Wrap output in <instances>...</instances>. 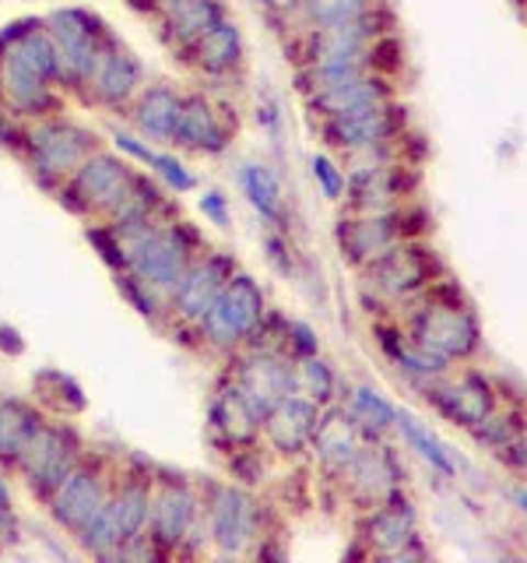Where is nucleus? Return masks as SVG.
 Segmentation results:
<instances>
[{"instance_id": "1", "label": "nucleus", "mask_w": 527, "mask_h": 563, "mask_svg": "<svg viewBox=\"0 0 527 563\" xmlns=\"http://www.w3.org/2000/svg\"><path fill=\"white\" fill-rule=\"evenodd\" d=\"M408 303V339L418 342L422 349H429L433 356L447 360V363H461L471 360L482 345V328H479V313L471 310L464 299L461 286L450 278H436L433 286H426L418 296H412Z\"/></svg>"}, {"instance_id": "2", "label": "nucleus", "mask_w": 527, "mask_h": 563, "mask_svg": "<svg viewBox=\"0 0 527 563\" xmlns=\"http://www.w3.org/2000/svg\"><path fill=\"white\" fill-rule=\"evenodd\" d=\"M268 310L271 307H268V296H264V289H260V282L236 268L193 331L201 334V342L208 349H218V352H225V356H233V352L254 345Z\"/></svg>"}, {"instance_id": "3", "label": "nucleus", "mask_w": 527, "mask_h": 563, "mask_svg": "<svg viewBox=\"0 0 527 563\" xmlns=\"http://www.w3.org/2000/svg\"><path fill=\"white\" fill-rule=\"evenodd\" d=\"M43 29L49 32L53 46H57L64 92H78L85 99L88 81H92V75H96V64L102 57V49L116 40L113 29L88 8L49 11V14H43Z\"/></svg>"}, {"instance_id": "4", "label": "nucleus", "mask_w": 527, "mask_h": 563, "mask_svg": "<svg viewBox=\"0 0 527 563\" xmlns=\"http://www.w3.org/2000/svg\"><path fill=\"white\" fill-rule=\"evenodd\" d=\"M429 222H433L429 211L412 201H404L397 208H383V211H348V216L334 225V240H338V251L351 268H362V264H369L377 254H383L386 246L426 236Z\"/></svg>"}, {"instance_id": "5", "label": "nucleus", "mask_w": 527, "mask_h": 563, "mask_svg": "<svg viewBox=\"0 0 527 563\" xmlns=\"http://www.w3.org/2000/svg\"><path fill=\"white\" fill-rule=\"evenodd\" d=\"M198 254H201V236L187 222L158 219L145 233L127 240V272L137 275L141 282H148L162 296H169Z\"/></svg>"}, {"instance_id": "6", "label": "nucleus", "mask_w": 527, "mask_h": 563, "mask_svg": "<svg viewBox=\"0 0 527 563\" xmlns=\"http://www.w3.org/2000/svg\"><path fill=\"white\" fill-rule=\"evenodd\" d=\"M99 148V134L67 120L64 113L25 123V152L29 166L46 190H57L88 155Z\"/></svg>"}, {"instance_id": "7", "label": "nucleus", "mask_w": 527, "mask_h": 563, "mask_svg": "<svg viewBox=\"0 0 527 563\" xmlns=\"http://www.w3.org/2000/svg\"><path fill=\"white\" fill-rule=\"evenodd\" d=\"M359 272H362V289L377 292L386 303H408L412 296H418L436 278L447 275L444 261H439V254L422 236L386 246L383 254L362 264Z\"/></svg>"}, {"instance_id": "8", "label": "nucleus", "mask_w": 527, "mask_h": 563, "mask_svg": "<svg viewBox=\"0 0 527 563\" xmlns=\"http://www.w3.org/2000/svg\"><path fill=\"white\" fill-rule=\"evenodd\" d=\"M85 454V444L78 430L70 422H43L35 437L25 444L22 457L14 462L11 472H18V479L25 483V489L35 500L46 504L49 493L64 483V475L75 468V462Z\"/></svg>"}, {"instance_id": "9", "label": "nucleus", "mask_w": 527, "mask_h": 563, "mask_svg": "<svg viewBox=\"0 0 527 563\" xmlns=\"http://www.w3.org/2000/svg\"><path fill=\"white\" fill-rule=\"evenodd\" d=\"M113 479H116V472L102 454H81L75 468L64 475V483L53 489L46 500L53 525L75 536L78 528L92 521L102 510V504L110 500Z\"/></svg>"}, {"instance_id": "10", "label": "nucleus", "mask_w": 527, "mask_h": 563, "mask_svg": "<svg viewBox=\"0 0 527 563\" xmlns=\"http://www.w3.org/2000/svg\"><path fill=\"white\" fill-rule=\"evenodd\" d=\"M131 163L120 158L105 148H96L85 163L67 176V180L57 187V198L67 211L75 216H92V219H105L120 198V190L131 180Z\"/></svg>"}, {"instance_id": "11", "label": "nucleus", "mask_w": 527, "mask_h": 563, "mask_svg": "<svg viewBox=\"0 0 527 563\" xmlns=\"http://www.w3.org/2000/svg\"><path fill=\"white\" fill-rule=\"evenodd\" d=\"M418 166L408 163H345V211H383L415 198Z\"/></svg>"}, {"instance_id": "12", "label": "nucleus", "mask_w": 527, "mask_h": 563, "mask_svg": "<svg viewBox=\"0 0 527 563\" xmlns=\"http://www.w3.org/2000/svg\"><path fill=\"white\" fill-rule=\"evenodd\" d=\"M408 128H412L408 106L394 96V99H383V102H373V106H362V110L321 120V137L334 152L351 155V152L373 148V145H380V141L394 137V134L408 131Z\"/></svg>"}, {"instance_id": "13", "label": "nucleus", "mask_w": 527, "mask_h": 563, "mask_svg": "<svg viewBox=\"0 0 527 563\" xmlns=\"http://www.w3.org/2000/svg\"><path fill=\"white\" fill-rule=\"evenodd\" d=\"M201 515V500L187 479H162L152 486V507H148V525L145 539L155 556H176L183 550L193 521Z\"/></svg>"}, {"instance_id": "14", "label": "nucleus", "mask_w": 527, "mask_h": 563, "mask_svg": "<svg viewBox=\"0 0 527 563\" xmlns=\"http://www.w3.org/2000/svg\"><path fill=\"white\" fill-rule=\"evenodd\" d=\"M233 377L243 395L257 405V412L264 416L278 398H285L299 391V374H295V360L289 352L271 349V345H246L233 352Z\"/></svg>"}, {"instance_id": "15", "label": "nucleus", "mask_w": 527, "mask_h": 563, "mask_svg": "<svg viewBox=\"0 0 527 563\" xmlns=\"http://www.w3.org/2000/svg\"><path fill=\"white\" fill-rule=\"evenodd\" d=\"M208 539L218 556H243L260 539V504L236 483L215 486L204 510Z\"/></svg>"}, {"instance_id": "16", "label": "nucleus", "mask_w": 527, "mask_h": 563, "mask_svg": "<svg viewBox=\"0 0 527 563\" xmlns=\"http://www.w3.org/2000/svg\"><path fill=\"white\" fill-rule=\"evenodd\" d=\"M233 272H236V261L228 254H222V251L204 254L201 251L190 261L183 278L172 286V292L166 296V307H169L172 321L183 324V328H198L201 317L211 310V303H215V296L222 292V286Z\"/></svg>"}, {"instance_id": "17", "label": "nucleus", "mask_w": 527, "mask_h": 563, "mask_svg": "<svg viewBox=\"0 0 527 563\" xmlns=\"http://www.w3.org/2000/svg\"><path fill=\"white\" fill-rule=\"evenodd\" d=\"M236 134V117H228L225 102L211 92H183V110L176 120L172 145L193 155H225Z\"/></svg>"}, {"instance_id": "18", "label": "nucleus", "mask_w": 527, "mask_h": 563, "mask_svg": "<svg viewBox=\"0 0 527 563\" xmlns=\"http://www.w3.org/2000/svg\"><path fill=\"white\" fill-rule=\"evenodd\" d=\"M359 539L369 553L383 560H408L412 542H418V515L408 497L394 489L391 497L359 510Z\"/></svg>"}, {"instance_id": "19", "label": "nucleus", "mask_w": 527, "mask_h": 563, "mask_svg": "<svg viewBox=\"0 0 527 563\" xmlns=\"http://www.w3.org/2000/svg\"><path fill=\"white\" fill-rule=\"evenodd\" d=\"M422 391H426V398L433 401V409L439 416L450 419L453 427H461V430L479 427V422L500 405L496 387H492V380L479 374V369H464V374H457V377L444 374L429 384H422Z\"/></svg>"}, {"instance_id": "20", "label": "nucleus", "mask_w": 527, "mask_h": 563, "mask_svg": "<svg viewBox=\"0 0 527 563\" xmlns=\"http://www.w3.org/2000/svg\"><path fill=\"white\" fill-rule=\"evenodd\" d=\"M401 479H404V468L394 457V451L386 448L383 440H366L356 451V457L348 462V468L341 472L338 483L345 489V497L359 510H366L386 500L394 489H401Z\"/></svg>"}, {"instance_id": "21", "label": "nucleus", "mask_w": 527, "mask_h": 563, "mask_svg": "<svg viewBox=\"0 0 527 563\" xmlns=\"http://www.w3.org/2000/svg\"><path fill=\"white\" fill-rule=\"evenodd\" d=\"M67 92L60 85L40 78L14 57H0V110H8L18 120H43L64 113Z\"/></svg>"}, {"instance_id": "22", "label": "nucleus", "mask_w": 527, "mask_h": 563, "mask_svg": "<svg viewBox=\"0 0 527 563\" xmlns=\"http://www.w3.org/2000/svg\"><path fill=\"white\" fill-rule=\"evenodd\" d=\"M366 444V433L356 422L345 405H324L321 416L313 422V433H310V451L316 457V465H321L330 479H341V472L348 468V462L356 457V451Z\"/></svg>"}, {"instance_id": "23", "label": "nucleus", "mask_w": 527, "mask_h": 563, "mask_svg": "<svg viewBox=\"0 0 527 563\" xmlns=\"http://www.w3.org/2000/svg\"><path fill=\"white\" fill-rule=\"evenodd\" d=\"M141 85H145V67H141V60L127 46L113 40L102 49V57L96 64V75L88 81L85 102H96L102 110H127L134 96L141 92Z\"/></svg>"}, {"instance_id": "24", "label": "nucleus", "mask_w": 527, "mask_h": 563, "mask_svg": "<svg viewBox=\"0 0 527 563\" xmlns=\"http://www.w3.org/2000/svg\"><path fill=\"white\" fill-rule=\"evenodd\" d=\"M208 430H211V437H215V444H222L225 451H236V448L257 444V440H260L257 405L243 395V387L233 377L218 380L215 395H211Z\"/></svg>"}, {"instance_id": "25", "label": "nucleus", "mask_w": 527, "mask_h": 563, "mask_svg": "<svg viewBox=\"0 0 527 563\" xmlns=\"http://www.w3.org/2000/svg\"><path fill=\"white\" fill-rule=\"evenodd\" d=\"M152 472L148 468H127L116 472L110 500H105V510H110L113 532H116V553L123 545H131L137 539H145V525H148V507H152Z\"/></svg>"}, {"instance_id": "26", "label": "nucleus", "mask_w": 527, "mask_h": 563, "mask_svg": "<svg viewBox=\"0 0 527 563\" xmlns=\"http://www.w3.org/2000/svg\"><path fill=\"white\" fill-rule=\"evenodd\" d=\"M321 416V405L306 398L303 391H292L278 398L268 412L260 416V437L268 440V448L281 457H299L310 444L313 422Z\"/></svg>"}, {"instance_id": "27", "label": "nucleus", "mask_w": 527, "mask_h": 563, "mask_svg": "<svg viewBox=\"0 0 527 563\" xmlns=\"http://www.w3.org/2000/svg\"><path fill=\"white\" fill-rule=\"evenodd\" d=\"M193 75H201L208 81H225L236 78L246 67V43H243V29L233 22V18H222V22L211 29L208 35H201L183 57H180Z\"/></svg>"}, {"instance_id": "28", "label": "nucleus", "mask_w": 527, "mask_h": 563, "mask_svg": "<svg viewBox=\"0 0 527 563\" xmlns=\"http://www.w3.org/2000/svg\"><path fill=\"white\" fill-rule=\"evenodd\" d=\"M394 96H397V78L394 75L366 70V75H359V78H348V81L334 85V88H324V92L306 96V110L316 120H330V117L362 110V106H373V102L394 99Z\"/></svg>"}, {"instance_id": "29", "label": "nucleus", "mask_w": 527, "mask_h": 563, "mask_svg": "<svg viewBox=\"0 0 527 563\" xmlns=\"http://www.w3.org/2000/svg\"><path fill=\"white\" fill-rule=\"evenodd\" d=\"M222 18H228L225 0H183V4L169 8L166 14L155 18V32L158 43H162L172 57H183V53L215 29Z\"/></svg>"}, {"instance_id": "30", "label": "nucleus", "mask_w": 527, "mask_h": 563, "mask_svg": "<svg viewBox=\"0 0 527 563\" xmlns=\"http://www.w3.org/2000/svg\"><path fill=\"white\" fill-rule=\"evenodd\" d=\"M373 334H377V345H380L383 356L391 360L397 374H404L412 384L422 387V384H429L436 377L450 374V363L433 356V352L422 349L418 342H412L408 331H404L397 321H380V324H373Z\"/></svg>"}, {"instance_id": "31", "label": "nucleus", "mask_w": 527, "mask_h": 563, "mask_svg": "<svg viewBox=\"0 0 527 563\" xmlns=\"http://www.w3.org/2000/svg\"><path fill=\"white\" fill-rule=\"evenodd\" d=\"M127 110H131L134 131L145 141H172L176 120H180V110H183V92L166 81L141 85V92L134 96Z\"/></svg>"}, {"instance_id": "32", "label": "nucleus", "mask_w": 527, "mask_h": 563, "mask_svg": "<svg viewBox=\"0 0 527 563\" xmlns=\"http://www.w3.org/2000/svg\"><path fill=\"white\" fill-rule=\"evenodd\" d=\"M46 422V412L25 398H0V468H14L25 444Z\"/></svg>"}, {"instance_id": "33", "label": "nucleus", "mask_w": 527, "mask_h": 563, "mask_svg": "<svg viewBox=\"0 0 527 563\" xmlns=\"http://www.w3.org/2000/svg\"><path fill=\"white\" fill-rule=\"evenodd\" d=\"M32 401L40 405L46 416H60V419H70L88 409L81 384L70 374H64V369H53V366H43L32 374Z\"/></svg>"}, {"instance_id": "34", "label": "nucleus", "mask_w": 527, "mask_h": 563, "mask_svg": "<svg viewBox=\"0 0 527 563\" xmlns=\"http://www.w3.org/2000/svg\"><path fill=\"white\" fill-rule=\"evenodd\" d=\"M239 187L260 219H268L271 225L285 222V194H281V180L268 163H243Z\"/></svg>"}, {"instance_id": "35", "label": "nucleus", "mask_w": 527, "mask_h": 563, "mask_svg": "<svg viewBox=\"0 0 527 563\" xmlns=\"http://www.w3.org/2000/svg\"><path fill=\"white\" fill-rule=\"evenodd\" d=\"M391 8L386 0H299L292 18L303 22V29H321V25H345L359 22V18Z\"/></svg>"}, {"instance_id": "36", "label": "nucleus", "mask_w": 527, "mask_h": 563, "mask_svg": "<svg viewBox=\"0 0 527 563\" xmlns=\"http://www.w3.org/2000/svg\"><path fill=\"white\" fill-rule=\"evenodd\" d=\"M345 409L356 416V422L362 427L366 440H380L383 433L394 430V416H397V405L386 401L373 384H356L348 391V405Z\"/></svg>"}, {"instance_id": "37", "label": "nucleus", "mask_w": 527, "mask_h": 563, "mask_svg": "<svg viewBox=\"0 0 527 563\" xmlns=\"http://www.w3.org/2000/svg\"><path fill=\"white\" fill-rule=\"evenodd\" d=\"M394 430L401 433V440L408 444L422 462H426L429 468H436L439 475H447V479H453L457 475V462L450 457V451L439 444V437L426 427V422H418L412 412H401L394 416Z\"/></svg>"}, {"instance_id": "38", "label": "nucleus", "mask_w": 527, "mask_h": 563, "mask_svg": "<svg viewBox=\"0 0 527 563\" xmlns=\"http://www.w3.org/2000/svg\"><path fill=\"white\" fill-rule=\"evenodd\" d=\"M295 374H299V391L313 398L321 409L338 398V374H334V366L321 356V352L295 360Z\"/></svg>"}, {"instance_id": "39", "label": "nucleus", "mask_w": 527, "mask_h": 563, "mask_svg": "<svg viewBox=\"0 0 527 563\" xmlns=\"http://www.w3.org/2000/svg\"><path fill=\"white\" fill-rule=\"evenodd\" d=\"M116 292L127 299L131 303V310H137L145 321H152V324H162L166 317H169V307H166V296L158 292V289H152L148 282H141L137 275H131L127 268L123 272H116Z\"/></svg>"}, {"instance_id": "40", "label": "nucleus", "mask_w": 527, "mask_h": 563, "mask_svg": "<svg viewBox=\"0 0 527 563\" xmlns=\"http://www.w3.org/2000/svg\"><path fill=\"white\" fill-rule=\"evenodd\" d=\"M479 444L485 448V451H492L496 454L500 448H506V444H514L517 437H524V416H520V409L517 412H500V405L492 409L479 427H471L468 430Z\"/></svg>"}, {"instance_id": "41", "label": "nucleus", "mask_w": 527, "mask_h": 563, "mask_svg": "<svg viewBox=\"0 0 527 563\" xmlns=\"http://www.w3.org/2000/svg\"><path fill=\"white\" fill-rule=\"evenodd\" d=\"M85 240L96 246L99 251V257H102V264L105 268H113V272H123L127 268V243L120 240V233L110 225V222H96V225H88L85 229Z\"/></svg>"}, {"instance_id": "42", "label": "nucleus", "mask_w": 527, "mask_h": 563, "mask_svg": "<svg viewBox=\"0 0 527 563\" xmlns=\"http://www.w3.org/2000/svg\"><path fill=\"white\" fill-rule=\"evenodd\" d=\"M148 169H155V176L162 180L169 190H176V194H187V190H193L198 187V176H193L187 166H183V158H176V155H169V152H155V158H152V166Z\"/></svg>"}, {"instance_id": "43", "label": "nucleus", "mask_w": 527, "mask_h": 563, "mask_svg": "<svg viewBox=\"0 0 527 563\" xmlns=\"http://www.w3.org/2000/svg\"><path fill=\"white\" fill-rule=\"evenodd\" d=\"M278 349L289 352L292 360H303V356H313V352H321V342H316V331L303 321H289L281 324V339H278Z\"/></svg>"}, {"instance_id": "44", "label": "nucleus", "mask_w": 527, "mask_h": 563, "mask_svg": "<svg viewBox=\"0 0 527 563\" xmlns=\"http://www.w3.org/2000/svg\"><path fill=\"white\" fill-rule=\"evenodd\" d=\"M264 472H268V465H264V457H260L257 444L236 448L233 457H228V475H233V479L243 483V486H257V483H264Z\"/></svg>"}, {"instance_id": "45", "label": "nucleus", "mask_w": 527, "mask_h": 563, "mask_svg": "<svg viewBox=\"0 0 527 563\" xmlns=\"http://www.w3.org/2000/svg\"><path fill=\"white\" fill-rule=\"evenodd\" d=\"M310 169H313V180L321 184L324 198L327 201H341V194H345V166L334 163L330 155H313Z\"/></svg>"}, {"instance_id": "46", "label": "nucleus", "mask_w": 527, "mask_h": 563, "mask_svg": "<svg viewBox=\"0 0 527 563\" xmlns=\"http://www.w3.org/2000/svg\"><path fill=\"white\" fill-rule=\"evenodd\" d=\"M198 208H201V216L211 225H215V229H228V225H233V205H228V198H225L222 190H204Z\"/></svg>"}, {"instance_id": "47", "label": "nucleus", "mask_w": 527, "mask_h": 563, "mask_svg": "<svg viewBox=\"0 0 527 563\" xmlns=\"http://www.w3.org/2000/svg\"><path fill=\"white\" fill-rule=\"evenodd\" d=\"M264 251H268V264L278 272V275H292L295 272V264H292V246L285 236H278V233H268L264 236Z\"/></svg>"}, {"instance_id": "48", "label": "nucleus", "mask_w": 527, "mask_h": 563, "mask_svg": "<svg viewBox=\"0 0 527 563\" xmlns=\"http://www.w3.org/2000/svg\"><path fill=\"white\" fill-rule=\"evenodd\" d=\"M113 145L120 155L134 158V163H141V166H152V158H155V148L148 145V141H141L137 134H127V131H113Z\"/></svg>"}, {"instance_id": "49", "label": "nucleus", "mask_w": 527, "mask_h": 563, "mask_svg": "<svg viewBox=\"0 0 527 563\" xmlns=\"http://www.w3.org/2000/svg\"><path fill=\"white\" fill-rule=\"evenodd\" d=\"M0 145L18 155L25 152V120L11 117L8 110H0Z\"/></svg>"}, {"instance_id": "50", "label": "nucleus", "mask_w": 527, "mask_h": 563, "mask_svg": "<svg viewBox=\"0 0 527 563\" xmlns=\"http://www.w3.org/2000/svg\"><path fill=\"white\" fill-rule=\"evenodd\" d=\"M176 4H183V0H127V8H131V11L152 18V22H155L158 14H166L169 8H176Z\"/></svg>"}, {"instance_id": "51", "label": "nucleus", "mask_w": 527, "mask_h": 563, "mask_svg": "<svg viewBox=\"0 0 527 563\" xmlns=\"http://www.w3.org/2000/svg\"><path fill=\"white\" fill-rule=\"evenodd\" d=\"M254 4L264 14H271V18H292L295 8H299V0H254Z\"/></svg>"}, {"instance_id": "52", "label": "nucleus", "mask_w": 527, "mask_h": 563, "mask_svg": "<svg viewBox=\"0 0 527 563\" xmlns=\"http://www.w3.org/2000/svg\"><path fill=\"white\" fill-rule=\"evenodd\" d=\"M496 454L503 457V462H506L509 468H517V475H524V437H517L514 444L500 448Z\"/></svg>"}, {"instance_id": "53", "label": "nucleus", "mask_w": 527, "mask_h": 563, "mask_svg": "<svg viewBox=\"0 0 527 563\" xmlns=\"http://www.w3.org/2000/svg\"><path fill=\"white\" fill-rule=\"evenodd\" d=\"M0 349L11 352V356H22V352H25L22 334H18L14 328H8V324H0Z\"/></svg>"}, {"instance_id": "54", "label": "nucleus", "mask_w": 527, "mask_h": 563, "mask_svg": "<svg viewBox=\"0 0 527 563\" xmlns=\"http://www.w3.org/2000/svg\"><path fill=\"white\" fill-rule=\"evenodd\" d=\"M257 123L260 128H278V106L271 102V99H264V102H257Z\"/></svg>"}, {"instance_id": "55", "label": "nucleus", "mask_w": 527, "mask_h": 563, "mask_svg": "<svg viewBox=\"0 0 527 563\" xmlns=\"http://www.w3.org/2000/svg\"><path fill=\"white\" fill-rule=\"evenodd\" d=\"M0 510H14V497H11V483L0 472Z\"/></svg>"}]
</instances>
